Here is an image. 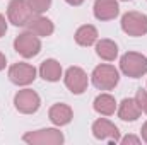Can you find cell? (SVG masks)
I'll list each match as a JSON object with an SVG mask.
<instances>
[{
  "instance_id": "1",
  "label": "cell",
  "mask_w": 147,
  "mask_h": 145,
  "mask_svg": "<svg viewBox=\"0 0 147 145\" xmlns=\"http://www.w3.org/2000/svg\"><path fill=\"white\" fill-rule=\"evenodd\" d=\"M91 80H92V85L99 91H111L118 85V80H120V73L118 70L108 65V63H103V65H98L92 75H91Z\"/></svg>"
},
{
  "instance_id": "2",
  "label": "cell",
  "mask_w": 147,
  "mask_h": 145,
  "mask_svg": "<svg viewBox=\"0 0 147 145\" xmlns=\"http://www.w3.org/2000/svg\"><path fill=\"white\" fill-rule=\"evenodd\" d=\"M120 68L130 79H139L147 73V56L137 51H128L120 60Z\"/></svg>"
},
{
  "instance_id": "3",
  "label": "cell",
  "mask_w": 147,
  "mask_h": 145,
  "mask_svg": "<svg viewBox=\"0 0 147 145\" xmlns=\"http://www.w3.org/2000/svg\"><path fill=\"white\" fill-rule=\"evenodd\" d=\"M22 140L31 145H60L63 144V133L57 128H43L36 132H28Z\"/></svg>"
},
{
  "instance_id": "4",
  "label": "cell",
  "mask_w": 147,
  "mask_h": 145,
  "mask_svg": "<svg viewBox=\"0 0 147 145\" xmlns=\"http://www.w3.org/2000/svg\"><path fill=\"white\" fill-rule=\"evenodd\" d=\"M33 15H34V10L31 9L28 0H10L7 7V17L14 26L17 28L26 26Z\"/></svg>"
},
{
  "instance_id": "5",
  "label": "cell",
  "mask_w": 147,
  "mask_h": 145,
  "mask_svg": "<svg viewBox=\"0 0 147 145\" xmlns=\"http://www.w3.org/2000/svg\"><path fill=\"white\" fill-rule=\"evenodd\" d=\"M14 50H16L21 56H24V58H33V56H36L38 53L41 51L39 36H36V34L31 33V31L21 33L19 36L14 39Z\"/></svg>"
},
{
  "instance_id": "6",
  "label": "cell",
  "mask_w": 147,
  "mask_h": 145,
  "mask_svg": "<svg viewBox=\"0 0 147 145\" xmlns=\"http://www.w3.org/2000/svg\"><path fill=\"white\" fill-rule=\"evenodd\" d=\"M121 29L128 36H144L147 34V15L137 10H130L121 17Z\"/></svg>"
},
{
  "instance_id": "7",
  "label": "cell",
  "mask_w": 147,
  "mask_h": 145,
  "mask_svg": "<svg viewBox=\"0 0 147 145\" xmlns=\"http://www.w3.org/2000/svg\"><path fill=\"white\" fill-rule=\"evenodd\" d=\"M41 99L33 89H22L14 96V106L22 114H33L39 109Z\"/></svg>"
},
{
  "instance_id": "8",
  "label": "cell",
  "mask_w": 147,
  "mask_h": 145,
  "mask_svg": "<svg viewBox=\"0 0 147 145\" xmlns=\"http://www.w3.org/2000/svg\"><path fill=\"white\" fill-rule=\"evenodd\" d=\"M92 135L101 142H108V144H118L120 142L118 126H115L106 118H99L92 123Z\"/></svg>"
},
{
  "instance_id": "9",
  "label": "cell",
  "mask_w": 147,
  "mask_h": 145,
  "mask_svg": "<svg viewBox=\"0 0 147 145\" xmlns=\"http://www.w3.org/2000/svg\"><path fill=\"white\" fill-rule=\"evenodd\" d=\"M63 80H65L67 89L72 94H77V96L82 94L87 89V84H89L87 73L84 72L80 67H69L65 75H63Z\"/></svg>"
},
{
  "instance_id": "10",
  "label": "cell",
  "mask_w": 147,
  "mask_h": 145,
  "mask_svg": "<svg viewBox=\"0 0 147 145\" xmlns=\"http://www.w3.org/2000/svg\"><path fill=\"white\" fill-rule=\"evenodd\" d=\"M9 79L16 85H29L36 79V68L29 63H14L9 68Z\"/></svg>"
},
{
  "instance_id": "11",
  "label": "cell",
  "mask_w": 147,
  "mask_h": 145,
  "mask_svg": "<svg viewBox=\"0 0 147 145\" xmlns=\"http://www.w3.org/2000/svg\"><path fill=\"white\" fill-rule=\"evenodd\" d=\"M94 17L98 21H111L118 15L120 7L116 0H96L94 2Z\"/></svg>"
},
{
  "instance_id": "12",
  "label": "cell",
  "mask_w": 147,
  "mask_h": 145,
  "mask_svg": "<svg viewBox=\"0 0 147 145\" xmlns=\"http://www.w3.org/2000/svg\"><path fill=\"white\" fill-rule=\"evenodd\" d=\"M28 31L34 33L36 36H41V38H46V36H51L53 31H55V26L53 22L48 19V17H43L41 14H36L31 17V21L26 24Z\"/></svg>"
},
{
  "instance_id": "13",
  "label": "cell",
  "mask_w": 147,
  "mask_h": 145,
  "mask_svg": "<svg viewBox=\"0 0 147 145\" xmlns=\"http://www.w3.org/2000/svg\"><path fill=\"white\" fill-rule=\"evenodd\" d=\"M48 118H50V121H51L53 125H57V126H65V125H69V123L72 121V118H74L72 108L67 106V104H62V103L53 104V106L50 108V111H48Z\"/></svg>"
},
{
  "instance_id": "14",
  "label": "cell",
  "mask_w": 147,
  "mask_h": 145,
  "mask_svg": "<svg viewBox=\"0 0 147 145\" xmlns=\"http://www.w3.org/2000/svg\"><path fill=\"white\" fill-rule=\"evenodd\" d=\"M140 113H142V111L139 108L135 97H134V99H132V97H127V99H123V101L120 103L118 116H120V119H123V121H135V119L140 116Z\"/></svg>"
},
{
  "instance_id": "15",
  "label": "cell",
  "mask_w": 147,
  "mask_h": 145,
  "mask_svg": "<svg viewBox=\"0 0 147 145\" xmlns=\"http://www.w3.org/2000/svg\"><path fill=\"white\" fill-rule=\"evenodd\" d=\"M39 75L46 80V82H57L60 80L62 77V65L60 62L50 58V60H45L39 67Z\"/></svg>"
},
{
  "instance_id": "16",
  "label": "cell",
  "mask_w": 147,
  "mask_h": 145,
  "mask_svg": "<svg viewBox=\"0 0 147 145\" xmlns=\"http://www.w3.org/2000/svg\"><path fill=\"white\" fill-rule=\"evenodd\" d=\"M94 111L103 114V116H111L116 111V101L110 94H99L94 99Z\"/></svg>"
},
{
  "instance_id": "17",
  "label": "cell",
  "mask_w": 147,
  "mask_h": 145,
  "mask_svg": "<svg viewBox=\"0 0 147 145\" xmlns=\"http://www.w3.org/2000/svg\"><path fill=\"white\" fill-rule=\"evenodd\" d=\"M96 41H98V29L91 24L80 26L75 31V43L80 44V46H91Z\"/></svg>"
},
{
  "instance_id": "18",
  "label": "cell",
  "mask_w": 147,
  "mask_h": 145,
  "mask_svg": "<svg viewBox=\"0 0 147 145\" xmlns=\"http://www.w3.org/2000/svg\"><path fill=\"white\" fill-rule=\"evenodd\" d=\"M96 53H98L99 58H103L106 62H113L118 56V46L111 39H101L96 44Z\"/></svg>"
},
{
  "instance_id": "19",
  "label": "cell",
  "mask_w": 147,
  "mask_h": 145,
  "mask_svg": "<svg viewBox=\"0 0 147 145\" xmlns=\"http://www.w3.org/2000/svg\"><path fill=\"white\" fill-rule=\"evenodd\" d=\"M28 2H29L31 9L34 10V14H43V12H46V10L50 9V5H51V0H28Z\"/></svg>"
},
{
  "instance_id": "20",
  "label": "cell",
  "mask_w": 147,
  "mask_h": 145,
  "mask_svg": "<svg viewBox=\"0 0 147 145\" xmlns=\"http://www.w3.org/2000/svg\"><path fill=\"white\" fill-rule=\"evenodd\" d=\"M135 101H137V104H139L140 111L147 114V91L139 89V91H137V96H135Z\"/></svg>"
},
{
  "instance_id": "21",
  "label": "cell",
  "mask_w": 147,
  "mask_h": 145,
  "mask_svg": "<svg viewBox=\"0 0 147 145\" xmlns=\"http://www.w3.org/2000/svg\"><path fill=\"white\" fill-rule=\"evenodd\" d=\"M120 144H121V145H128V144L139 145V144H140V138H139V137H134V135H127V137L120 138Z\"/></svg>"
},
{
  "instance_id": "22",
  "label": "cell",
  "mask_w": 147,
  "mask_h": 145,
  "mask_svg": "<svg viewBox=\"0 0 147 145\" xmlns=\"http://www.w3.org/2000/svg\"><path fill=\"white\" fill-rule=\"evenodd\" d=\"M7 33V21H5V17L0 14V38L3 36Z\"/></svg>"
},
{
  "instance_id": "23",
  "label": "cell",
  "mask_w": 147,
  "mask_h": 145,
  "mask_svg": "<svg viewBox=\"0 0 147 145\" xmlns=\"http://www.w3.org/2000/svg\"><path fill=\"white\" fill-rule=\"evenodd\" d=\"M140 133H142V140L147 144V121L142 125V130H140Z\"/></svg>"
},
{
  "instance_id": "24",
  "label": "cell",
  "mask_w": 147,
  "mask_h": 145,
  "mask_svg": "<svg viewBox=\"0 0 147 145\" xmlns=\"http://www.w3.org/2000/svg\"><path fill=\"white\" fill-rule=\"evenodd\" d=\"M69 5H74V7H79V5H82L84 3V0H65Z\"/></svg>"
},
{
  "instance_id": "25",
  "label": "cell",
  "mask_w": 147,
  "mask_h": 145,
  "mask_svg": "<svg viewBox=\"0 0 147 145\" xmlns=\"http://www.w3.org/2000/svg\"><path fill=\"white\" fill-rule=\"evenodd\" d=\"M5 65H7L5 55H3V53H0V70H3V68H5Z\"/></svg>"
},
{
  "instance_id": "26",
  "label": "cell",
  "mask_w": 147,
  "mask_h": 145,
  "mask_svg": "<svg viewBox=\"0 0 147 145\" xmlns=\"http://www.w3.org/2000/svg\"><path fill=\"white\" fill-rule=\"evenodd\" d=\"M123 2H128V0H123Z\"/></svg>"
}]
</instances>
